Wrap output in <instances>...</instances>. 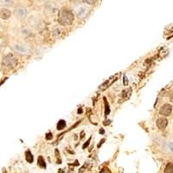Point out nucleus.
<instances>
[{"mask_svg": "<svg viewBox=\"0 0 173 173\" xmlns=\"http://www.w3.org/2000/svg\"><path fill=\"white\" fill-rule=\"evenodd\" d=\"M74 21V14L69 10H63L60 13L58 22L63 25H71Z\"/></svg>", "mask_w": 173, "mask_h": 173, "instance_id": "f257e3e1", "label": "nucleus"}, {"mask_svg": "<svg viewBox=\"0 0 173 173\" xmlns=\"http://www.w3.org/2000/svg\"><path fill=\"white\" fill-rule=\"evenodd\" d=\"M12 49L19 55H29L31 53V48L26 44H14Z\"/></svg>", "mask_w": 173, "mask_h": 173, "instance_id": "f03ea898", "label": "nucleus"}, {"mask_svg": "<svg viewBox=\"0 0 173 173\" xmlns=\"http://www.w3.org/2000/svg\"><path fill=\"white\" fill-rule=\"evenodd\" d=\"M17 60L12 55H6L3 60V65L8 68H13L17 65Z\"/></svg>", "mask_w": 173, "mask_h": 173, "instance_id": "7ed1b4c3", "label": "nucleus"}, {"mask_svg": "<svg viewBox=\"0 0 173 173\" xmlns=\"http://www.w3.org/2000/svg\"><path fill=\"white\" fill-rule=\"evenodd\" d=\"M89 12V8L86 5H81L76 9V17L79 19L84 18Z\"/></svg>", "mask_w": 173, "mask_h": 173, "instance_id": "20e7f679", "label": "nucleus"}, {"mask_svg": "<svg viewBox=\"0 0 173 173\" xmlns=\"http://www.w3.org/2000/svg\"><path fill=\"white\" fill-rule=\"evenodd\" d=\"M14 14H15V16L17 18H19V19H24L27 17L28 11H27V9L25 7L19 6V7L16 8V10L14 11Z\"/></svg>", "mask_w": 173, "mask_h": 173, "instance_id": "39448f33", "label": "nucleus"}, {"mask_svg": "<svg viewBox=\"0 0 173 173\" xmlns=\"http://www.w3.org/2000/svg\"><path fill=\"white\" fill-rule=\"evenodd\" d=\"M172 112V106L170 104H164L159 110V113L163 116H169Z\"/></svg>", "mask_w": 173, "mask_h": 173, "instance_id": "423d86ee", "label": "nucleus"}, {"mask_svg": "<svg viewBox=\"0 0 173 173\" xmlns=\"http://www.w3.org/2000/svg\"><path fill=\"white\" fill-rule=\"evenodd\" d=\"M168 125V120L164 118V117H161V118H158L157 120V126L160 129V130H164L165 129V127L167 126Z\"/></svg>", "mask_w": 173, "mask_h": 173, "instance_id": "0eeeda50", "label": "nucleus"}, {"mask_svg": "<svg viewBox=\"0 0 173 173\" xmlns=\"http://www.w3.org/2000/svg\"><path fill=\"white\" fill-rule=\"evenodd\" d=\"M11 11H9L8 9H1L0 10V17L4 20H7L11 17Z\"/></svg>", "mask_w": 173, "mask_h": 173, "instance_id": "6e6552de", "label": "nucleus"}, {"mask_svg": "<svg viewBox=\"0 0 173 173\" xmlns=\"http://www.w3.org/2000/svg\"><path fill=\"white\" fill-rule=\"evenodd\" d=\"M62 34H63V30H62L60 27H55V28L53 29V31H52V36H53V37L58 38V37H60L62 36Z\"/></svg>", "mask_w": 173, "mask_h": 173, "instance_id": "1a4fd4ad", "label": "nucleus"}, {"mask_svg": "<svg viewBox=\"0 0 173 173\" xmlns=\"http://www.w3.org/2000/svg\"><path fill=\"white\" fill-rule=\"evenodd\" d=\"M1 3V5L5 6V7H9V6H12L14 4V0H1L0 1Z\"/></svg>", "mask_w": 173, "mask_h": 173, "instance_id": "9d476101", "label": "nucleus"}, {"mask_svg": "<svg viewBox=\"0 0 173 173\" xmlns=\"http://www.w3.org/2000/svg\"><path fill=\"white\" fill-rule=\"evenodd\" d=\"M25 159L28 163H32L34 158H33V155L31 154V152L30 151H27L25 152Z\"/></svg>", "mask_w": 173, "mask_h": 173, "instance_id": "9b49d317", "label": "nucleus"}, {"mask_svg": "<svg viewBox=\"0 0 173 173\" xmlns=\"http://www.w3.org/2000/svg\"><path fill=\"white\" fill-rule=\"evenodd\" d=\"M45 10L47 11H49V12H53V11H55L56 10V7H55V5H53L51 3H48L46 5V6H45Z\"/></svg>", "mask_w": 173, "mask_h": 173, "instance_id": "f8f14e48", "label": "nucleus"}, {"mask_svg": "<svg viewBox=\"0 0 173 173\" xmlns=\"http://www.w3.org/2000/svg\"><path fill=\"white\" fill-rule=\"evenodd\" d=\"M37 164H38V166H40L41 168H43V169H45L46 168V164H45V161H44V159H43V158L42 157V156H40L39 158H38V160H37Z\"/></svg>", "mask_w": 173, "mask_h": 173, "instance_id": "ddd939ff", "label": "nucleus"}, {"mask_svg": "<svg viewBox=\"0 0 173 173\" xmlns=\"http://www.w3.org/2000/svg\"><path fill=\"white\" fill-rule=\"evenodd\" d=\"M66 126V121L64 120H60L57 123V130H63Z\"/></svg>", "mask_w": 173, "mask_h": 173, "instance_id": "4468645a", "label": "nucleus"}, {"mask_svg": "<svg viewBox=\"0 0 173 173\" xmlns=\"http://www.w3.org/2000/svg\"><path fill=\"white\" fill-rule=\"evenodd\" d=\"M164 172L165 173H172L173 172V165H172L171 163H169L166 165V167L164 169Z\"/></svg>", "mask_w": 173, "mask_h": 173, "instance_id": "2eb2a0df", "label": "nucleus"}, {"mask_svg": "<svg viewBox=\"0 0 173 173\" xmlns=\"http://www.w3.org/2000/svg\"><path fill=\"white\" fill-rule=\"evenodd\" d=\"M105 105H106V112H105V113H106V115H108L110 113V107H109V105H108V103L106 101H105Z\"/></svg>", "mask_w": 173, "mask_h": 173, "instance_id": "dca6fc26", "label": "nucleus"}, {"mask_svg": "<svg viewBox=\"0 0 173 173\" xmlns=\"http://www.w3.org/2000/svg\"><path fill=\"white\" fill-rule=\"evenodd\" d=\"M85 2L89 5H94L97 2V0H85Z\"/></svg>", "mask_w": 173, "mask_h": 173, "instance_id": "f3484780", "label": "nucleus"}, {"mask_svg": "<svg viewBox=\"0 0 173 173\" xmlns=\"http://www.w3.org/2000/svg\"><path fill=\"white\" fill-rule=\"evenodd\" d=\"M22 32H23L24 35H30V34L31 33V31H30V30H28V29H26V28L24 29V30H23V31H22Z\"/></svg>", "mask_w": 173, "mask_h": 173, "instance_id": "a211bd4d", "label": "nucleus"}, {"mask_svg": "<svg viewBox=\"0 0 173 173\" xmlns=\"http://www.w3.org/2000/svg\"><path fill=\"white\" fill-rule=\"evenodd\" d=\"M123 79H124V81H123V84H124L125 86L128 85V82H129V81H128V80H127V77H126V75H124V78H123Z\"/></svg>", "mask_w": 173, "mask_h": 173, "instance_id": "6ab92c4d", "label": "nucleus"}, {"mask_svg": "<svg viewBox=\"0 0 173 173\" xmlns=\"http://www.w3.org/2000/svg\"><path fill=\"white\" fill-rule=\"evenodd\" d=\"M90 139H91V138H89V139L88 140V142L85 143L84 145H83V146H82V148H83V149H85L86 147H88V145H89V142H90Z\"/></svg>", "mask_w": 173, "mask_h": 173, "instance_id": "aec40b11", "label": "nucleus"}, {"mask_svg": "<svg viewBox=\"0 0 173 173\" xmlns=\"http://www.w3.org/2000/svg\"><path fill=\"white\" fill-rule=\"evenodd\" d=\"M52 137H53V136H52V133L49 132V133L46 135V139H47V140H49V139H51V138H52Z\"/></svg>", "mask_w": 173, "mask_h": 173, "instance_id": "412c9836", "label": "nucleus"}, {"mask_svg": "<svg viewBox=\"0 0 173 173\" xmlns=\"http://www.w3.org/2000/svg\"><path fill=\"white\" fill-rule=\"evenodd\" d=\"M104 141H105V139H102V140H101V142H100V143L99 144V145H98V147H100V146L102 145V144H103V142H104Z\"/></svg>", "mask_w": 173, "mask_h": 173, "instance_id": "4be33fe9", "label": "nucleus"}, {"mask_svg": "<svg viewBox=\"0 0 173 173\" xmlns=\"http://www.w3.org/2000/svg\"><path fill=\"white\" fill-rule=\"evenodd\" d=\"M100 133H101V134H104V133H105V131H104L103 129H101V130H100Z\"/></svg>", "mask_w": 173, "mask_h": 173, "instance_id": "5701e85b", "label": "nucleus"}, {"mask_svg": "<svg viewBox=\"0 0 173 173\" xmlns=\"http://www.w3.org/2000/svg\"><path fill=\"white\" fill-rule=\"evenodd\" d=\"M55 1H56V2H63V1H64V0H55Z\"/></svg>", "mask_w": 173, "mask_h": 173, "instance_id": "b1692460", "label": "nucleus"}, {"mask_svg": "<svg viewBox=\"0 0 173 173\" xmlns=\"http://www.w3.org/2000/svg\"><path fill=\"white\" fill-rule=\"evenodd\" d=\"M73 1H77V0H73Z\"/></svg>", "mask_w": 173, "mask_h": 173, "instance_id": "393cba45", "label": "nucleus"}, {"mask_svg": "<svg viewBox=\"0 0 173 173\" xmlns=\"http://www.w3.org/2000/svg\"><path fill=\"white\" fill-rule=\"evenodd\" d=\"M0 28H1V23H0Z\"/></svg>", "mask_w": 173, "mask_h": 173, "instance_id": "a878e982", "label": "nucleus"}]
</instances>
